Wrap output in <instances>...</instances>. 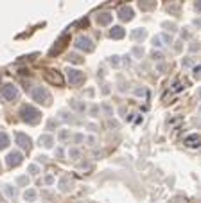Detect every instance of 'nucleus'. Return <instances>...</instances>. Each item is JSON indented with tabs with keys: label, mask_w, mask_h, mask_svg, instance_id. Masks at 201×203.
Masks as SVG:
<instances>
[{
	"label": "nucleus",
	"mask_w": 201,
	"mask_h": 203,
	"mask_svg": "<svg viewBox=\"0 0 201 203\" xmlns=\"http://www.w3.org/2000/svg\"><path fill=\"white\" fill-rule=\"evenodd\" d=\"M74 47L76 49H79V51H85V52H92L93 51V42L90 40L88 36H85V34H81V36L76 38V42H74Z\"/></svg>",
	"instance_id": "obj_5"
},
{
	"label": "nucleus",
	"mask_w": 201,
	"mask_h": 203,
	"mask_svg": "<svg viewBox=\"0 0 201 203\" xmlns=\"http://www.w3.org/2000/svg\"><path fill=\"white\" fill-rule=\"evenodd\" d=\"M56 156H59V158H61V156H63V151H61V149H56Z\"/></svg>",
	"instance_id": "obj_38"
},
{
	"label": "nucleus",
	"mask_w": 201,
	"mask_h": 203,
	"mask_svg": "<svg viewBox=\"0 0 201 203\" xmlns=\"http://www.w3.org/2000/svg\"><path fill=\"white\" fill-rule=\"evenodd\" d=\"M66 40H68L66 36H61V40L57 42V47H54V49L50 51V54H54V52H59V51H61V49L65 47V42H66Z\"/></svg>",
	"instance_id": "obj_20"
},
{
	"label": "nucleus",
	"mask_w": 201,
	"mask_h": 203,
	"mask_svg": "<svg viewBox=\"0 0 201 203\" xmlns=\"http://www.w3.org/2000/svg\"><path fill=\"white\" fill-rule=\"evenodd\" d=\"M18 183H29V178H25V176H20V178H18Z\"/></svg>",
	"instance_id": "obj_33"
},
{
	"label": "nucleus",
	"mask_w": 201,
	"mask_h": 203,
	"mask_svg": "<svg viewBox=\"0 0 201 203\" xmlns=\"http://www.w3.org/2000/svg\"><path fill=\"white\" fill-rule=\"evenodd\" d=\"M70 106L74 110H77V111H85V108H86L85 102H79V101H76V99H72L70 101Z\"/></svg>",
	"instance_id": "obj_19"
},
{
	"label": "nucleus",
	"mask_w": 201,
	"mask_h": 203,
	"mask_svg": "<svg viewBox=\"0 0 201 203\" xmlns=\"http://www.w3.org/2000/svg\"><path fill=\"white\" fill-rule=\"evenodd\" d=\"M135 94H136V95H145V90H144V88H136Z\"/></svg>",
	"instance_id": "obj_32"
},
{
	"label": "nucleus",
	"mask_w": 201,
	"mask_h": 203,
	"mask_svg": "<svg viewBox=\"0 0 201 203\" xmlns=\"http://www.w3.org/2000/svg\"><path fill=\"white\" fill-rule=\"evenodd\" d=\"M185 144L190 146V147H196V146L199 144V137H198V135H190V137L185 138Z\"/></svg>",
	"instance_id": "obj_15"
},
{
	"label": "nucleus",
	"mask_w": 201,
	"mask_h": 203,
	"mask_svg": "<svg viewBox=\"0 0 201 203\" xmlns=\"http://www.w3.org/2000/svg\"><path fill=\"white\" fill-rule=\"evenodd\" d=\"M4 191H6V194L9 196V198H16V189H14L13 185H6Z\"/></svg>",
	"instance_id": "obj_21"
},
{
	"label": "nucleus",
	"mask_w": 201,
	"mask_h": 203,
	"mask_svg": "<svg viewBox=\"0 0 201 203\" xmlns=\"http://www.w3.org/2000/svg\"><path fill=\"white\" fill-rule=\"evenodd\" d=\"M36 191L34 189H29V191H25V194H23V198H25V201H34L36 200Z\"/></svg>",
	"instance_id": "obj_18"
},
{
	"label": "nucleus",
	"mask_w": 201,
	"mask_h": 203,
	"mask_svg": "<svg viewBox=\"0 0 201 203\" xmlns=\"http://www.w3.org/2000/svg\"><path fill=\"white\" fill-rule=\"evenodd\" d=\"M40 144H42L43 147H52V144H54L52 135H42V137H40Z\"/></svg>",
	"instance_id": "obj_13"
},
{
	"label": "nucleus",
	"mask_w": 201,
	"mask_h": 203,
	"mask_svg": "<svg viewBox=\"0 0 201 203\" xmlns=\"http://www.w3.org/2000/svg\"><path fill=\"white\" fill-rule=\"evenodd\" d=\"M57 124H59V121H56V119H50L49 124H47V128L50 130V128H54V126H57Z\"/></svg>",
	"instance_id": "obj_28"
},
{
	"label": "nucleus",
	"mask_w": 201,
	"mask_h": 203,
	"mask_svg": "<svg viewBox=\"0 0 201 203\" xmlns=\"http://www.w3.org/2000/svg\"><path fill=\"white\" fill-rule=\"evenodd\" d=\"M7 146H9V137L4 131H0V149H6Z\"/></svg>",
	"instance_id": "obj_17"
},
{
	"label": "nucleus",
	"mask_w": 201,
	"mask_h": 203,
	"mask_svg": "<svg viewBox=\"0 0 201 203\" xmlns=\"http://www.w3.org/2000/svg\"><path fill=\"white\" fill-rule=\"evenodd\" d=\"M31 97L36 102H43V104H50V94L42 87H34L31 90Z\"/></svg>",
	"instance_id": "obj_3"
},
{
	"label": "nucleus",
	"mask_w": 201,
	"mask_h": 203,
	"mask_svg": "<svg viewBox=\"0 0 201 203\" xmlns=\"http://www.w3.org/2000/svg\"><path fill=\"white\" fill-rule=\"evenodd\" d=\"M133 54H135L136 58H142V56H144V49H142V47H135V49H133Z\"/></svg>",
	"instance_id": "obj_23"
},
{
	"label": "nucleus",
	"mask_w": 201,
	"mask_h": 203,
	"mask_svg": "<svg viewBox=\"0 0 201 203\" xmlns=\"http://www.w3.org/2000/svg\"><path fill=\"white\" fill-rule=\"evenodd\" d=\"M124 36H126V31L122 29L120 25H115V27L110 29V38L111 40H122Z\"/></svg>",
	"instance_id": "obj_10"
},
{
	"label": "nucleus",
	"mask_w": 201,
	"mask_h": 203,
	"mask_svg": "<svg viewBox=\"0 0 201 203\" xmlns=\"http://www.w3.org/2000/svg\"><path fill=\"white\" fill-rule=\"evenodd\" d=\"M162 38H164V42H165V43H171V42H172V38L169 36V34H162Z\"/></svg>",
	"instance_id": "obj_30"
},
{
	"label": "nucleus",
	"mask_w": 201,
	"mask_h": 203,
	"mask_svg": "<svg viewBox=\"0 0 201 203\" xmlns=\"http://www.w3.org/2000/svg\"><path fill=\"white\" fill-rule=\"evenodd\" d=\"M153 45H154V47H162V45H164V43H162V40H160V36L153 38Z\"/></svg>",
	"instance_id": "obj_27"
},
{
	"label": "nucleus",
	"mask_w": 201,
	"mask_h": 203,
	"mask_svg": "<svg viewBox=\"0 0 201 203\" xmlns=\"http://www.w3.org/2000/svg\"><path fill=\"white\" fill-rule=\"evenodd\" d=\"M72 185H74V183H72L70 176H63V178L59 180V189H61V191H65V192H66V191H70Z\"/></svg>",
	"instance_id": "obj_12"
},
{
	"label": "nucleus",
	"mask_w": 201,
	"mask_h": 203,
	"mask_svg": "<svg viewBox=\"0 0 201 203\" xmlns=\"http://www.w3.org/2000/svg\"><path fill=\"white\" fill-rule=\"evenodd\" d=\"M29 173H31V174H38V173H40V167L34 166V164H32V166H29Z\"/></svg>",
	"instance_id": "obj_26"
},
{
	"label": "nucleus",
	"mask_w": 201,
	"mask_h": 203,
	"mask_svg": "<svg viewBox=\"0 0 201 203\" xmlns=\"http://www.w3.org/2000/svg\"><path fill=\"white\" fill-rule=\"evenodd\" d=\"M20 117H22V121L27 122V124H38L40 119H42V113H40V110H36L34 106L25 104V106H22V110H20Z\"/></svg>",
	"instance_id": "obj_1"
},
{
	"label": "nucleus",
	"mask_w": 201,
	"mask_h": 203,
	"mask_svg": "<svg viewBox=\"0 0 201 203\" xmlns=\"http://www.w3.org/2000/svg\"><path fill=\"white\" fill-rule=\"evenodd\" d=\"M88 144L93 146V144H95V138H93V137H88Z\"/></svg>",
	"instance_id": "obj_37"
},
{
	"label": "nucleus",
	"mask_w": 201,
	"mask_h": 203,
	"mask_svg": "<svg viewBox=\"0 0 201 203\" xmlns=\"http://www.w3.org/2000/svg\"><path fill=\"white\" fill-rule=\"evenodd\" d=\"M111 22H113V15L111 13H100V15H97V23L99 25H110Z\"/></svg>",
	"instance_id": "obj_11"
},
{
	"label": "nucleus",
	"mask_w": 201,
	"mask_h": 203,
	"mask_svg": "<svg viewBox=\"0 0 201 203\" xmlns=\"http://www.w3.org/2000/svg\"><path fill=\"white\" fill-rule=\"evenodd\" d=\"M45 79L49 81V83H52V85H56V87H63V76L57 72V70H47L45 72Z\"/></svg>",
	"instance_id": "obj_6"
},
{
	"label": "nucleus",
	"mask_w": 201,
	"mask_h": 203,
	"mask_svg": "<svg viewBox=\"0 0 201 203\" xmlns=\"http://www.w3.org/2000/svg\"><path fill=\"white\" fill-rule=\"evenodd\" d=\"M65 72H66V79H68V83H70L72 87H77V85H81L85 81V74L81 72V70H77V68H70L68 67Z\"/></svg>",
	"instance_id": "obj_4"
},
{
	"label": "nucleus",
	"mask_w": 201,
	"mask_h": 203,
	"mask_svg": "<svg viewBox=\"0 0 201 203\" xmlns=\"http://www.w3.org/2000/svg\"><path fill=\"white\" fill-rule=\"evenodd\" d=\"M97 111H99V108H97V106H92V108H90V113H92V117L97 115Z\"/></svg>",
	"instance_id": "obj_31"
},
{
	"label": "nucleus",
	"mask_w": 201,
	"mask_h": 203,
	"mask_svg": "<svg viewBox=\"0 0 201 203\" xmlns=\"http://www.w3.org/2000/svg\"><path fill=\"white\" fill-rule=\"evenodd\" d=\"M79 155H81V153H79V149H76V147H70V149H68V156H70L72 160H77Z\"/></svg>",
	"instance_id": "obj_22"
},
{
	"label": "nucleus",
	"mask_w": 201,
	"mask_h": 203,
	"mask_svg": "<svg viewBox=\"0 0 201 203\" xmlns=\"http://www.w3.org/2000/svg\"><path fill=\"white\" fill-rule=\"evenodd\" d=\"M119 18H120L122 22H129V20H133V9L128 7V6H124V7L119 9Z\"/></svg>",
	"instance_id": "obj_9"
},
{
	"label": "nucleus",
	"mask_w": 201,
	"mask_h": 203,
	"mask_svg": "<svg viewBox=\"0 0 201 203\" xmlns=\"http://www.w3.org/2000/svg\"><path fill=\"white\" fill-rule=\"evenodd\" d=\"M145 36H147V31L145 29H135L131 32V38H133V40H144Z\"/></svg>",
	"instance_id": "obj_14"
},
{
	"label": "nucleus",
	"mask_w": 201,
	"mask_h": 203,
	"mask_svg": "<svg viewBox=\"0 0 201 203\" xmlns=\"http://www.w3.org/2000/svg\"><path fill=\"white\" fill-rule=\"evenodd\" d=\"M22 160H23V155H22L20 151H11L9 155H7L6 164L9 167H16V166H20L22 164Z\"/></svg>",
	"instance_id": "obj_7"
},
{
	"label": "nucleus",
	"mask_w": 201,
	"mask_h": 203,
	"mask_svg": "<svg viewBox=\"0 0 201 203\" xmlns=\"http://www.w3.org/2000/svg\"><path fill=\"white\" fill-rule=\"evenodd\" d=\"M0 94H2V97H4L6 101H9V102L18 101V97H20V92H18V88L14 87L13 83L4 85V87H2V90H0Z\"/></svg>",
	"instance_id": "obj_2"
},
{
	"label": "nucleus",
	"mask_w": 201,
	"mask_h": 203,
	"mask_svg": "<svg viewBox=\"0 0 201 203\" xmlns=\"http://www.w3.org/2000/svg\"><path fill=\"white\" fill-rule=\"evenodd\" d=\"M14 138H16V144L20 146V147H23V149L31 151V147H32V140H31V137H27L25 133H16V135H14Z\"/></svg>",
	"instance_id": "obj_8"
},
{
	"label": "nucleus",
	"mask_w": 201,
	"mask_h": 203,
	"mask_svg": "<svg viewBox=\"0 0 201 203\" xmlns=\"http://www.w3.org/2000/svg\"><path fill=\"white\" fill-rule=\"evenodd\" d=\"M153 58H154V59H162V58H164V56H162L160 52H154V54H153Z\"/></svg>",
	"instance_id": "obj_36"
},
{
	"label": "nucleus",
	"mask_w": 201,
	"mask_h": 203,
	"mask_svg": "<svg viewBox=\"0 0 201 203\" xmlns=\"http://www.w3.org/2000/svg\"><path fill=\"white\" fill-rule=\"evenodd\" d=\"M57 137H59V140H66V138H68V131H66V130H61Z\"/></svg>",
	"instance_id": "obj_25"
},
{
	"label": "nucleus",
	"mask_w": 201,
	"mask_h": 203,
	"mask_svg": "<svg viewBox=\"0 0 201 203\" xmlns=\"http://www.w3.org/2000/svg\"><path fill=\"white\" fill-rule=\"evenodd\" d=\"M68 61H70V63H76V65H79V63H83V61H85V59L81 58V56H79V54H76V52H70V54H68Z\"/></svg>",
	"instance_id": "obj_16"
},
{
	"label": "nucleus",
	"mask_w": 201,
	"mask_h": 203,
	"mask_svg": "<svg viewBox=\"0 0 201 203\" xmlns=\"http://www.w3.org/2000/svg\"><path fill=\"white\" fill-rule=\"evenodd\" d=\"M45 183H54V178H52V176H47V178H45Z\"/></svg>",
	"instance_id": "obj_35"
},
{
	"label": "nucleus",
	"mask_w": 201,
	"mask_h": 203,
	"mask_svg": "<svg viewBox=\"0 0 201 203\" xmlns=\"http://www.w3.org/2000/svg\"><path fill=\"white\" fill-rule=\"evenodd\" d=\"M201 74V67H194V77H199Z\"/></svg>",
	"instance_id": "obj_29"
},
{
	"label": "nucleus",
	"mask_w": 201,
	"mask_h": 203,
	"mask_svg": "<svg viewBox=\"0 0 201 203\" xmlns=\"http://www.w3.org/2000/svg\"><path fill=\"white\" fill-rule=\"evenodd\" d=\"M108 61H110V65L111 67H119V56H111Z\"/></svg>",
	"instance_id": "obj_24"
},
{
	"label": "nucleus",
	"mask_w": 201,
	"mask_h": 203,
	"mask_svg": "<svg viewBox=\"0 0 201 203\" xmlns=\"http://www.w3.org/2000/svg\"><path fill=\"white\" fill-rule=\"evenodd\" d=\"M74 140H76V142H83V140H85V137H83V135H76V137H74Z\"/></svg>",
	"instance_id": "obj_34"
}]
</instances>
